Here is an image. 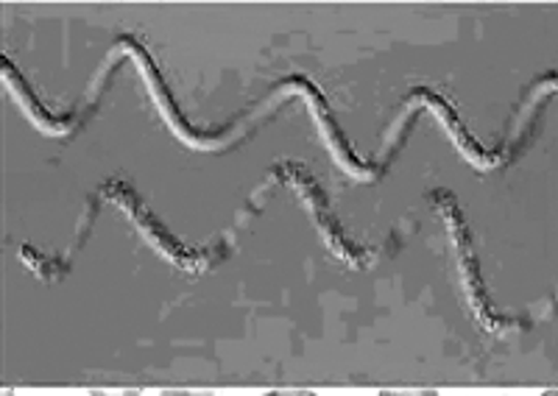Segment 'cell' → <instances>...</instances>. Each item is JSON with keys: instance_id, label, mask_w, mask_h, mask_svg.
I'll list each match as a JSON object with an SVG mask.
<instances>
[{"instance_id": "2", "label": "cell", "mask_w": 558, "mask_h": 396, "mask_svg": "<svg viewBox=\"0 0 558 396\" xmlns=\"http://www.w3.org/2000/svg\"><path fill=\"white\" fill-rule=\"evenodd\" d=\"M377 396H438V391L416 388V391H380Z\"/></svg>"}, {"instance_id": "1", "label": "cell", "mask_w": 558, "mask_h": 396, "mask_svg": "<svg viewBox=\"0 0 558 396\" xmlns=\"http://www.w3.org/2000/svg\"><path fill=\"white\" fill-rule=\"evenodd\" d=\"M89 396H143V391L140 388H89L87 391Z\"/></svg>"}, {"instance_id": "5", "label": "cell", "mask_w": 558, "mask_h": 396, "mask_svg": "<svg viewBox=\"0 0 558 396\" xmlns=\"http://www.w3.org/2000/svg\"><path fill=\"white\" fill-rule=\"evenodd\" d=\"M542 396H558V388H547Z\"/></svg>"}, {"instance_id": "4", "label": "cell", "mask_w": 558, "mask_h": 396, "mask_svg": "<svg viewBox=\"0 0 558 396\" xmlns=\"http://www.w3.org/2000/svg\"><path fill=\"white\" fill-rule=\"evenodd\" d=\"M263 396H318V394H313V391H268V394Z\"/></svg>"}, {"instance_id": "3", "label": "cell", "mask_w": 558, "mask_h": 396, "mask_svg": "<svg viewBox=\"0 0 558 396\" xmlns=\"http://www.w3.org/2000/svg\"><path fill=\"white\" fill-rule=\"evenodd\" d=\"M159 396H218L216 391H182V388H168Z\"/></svg>"}, {"instance_id": "6", "label": "cell", "mask_w": 558, "mask_h": 396, "mask_svg": "<svg viewBox=\"0 0 558 396\" xmlns=\"http://www.w3.org/2000/svg\"><path fill=\"white\" fill-rule=\"evenodd\" d=\"M3 396H14V391L7 388V391H3Z\"/></svg>"}]
</instances>
